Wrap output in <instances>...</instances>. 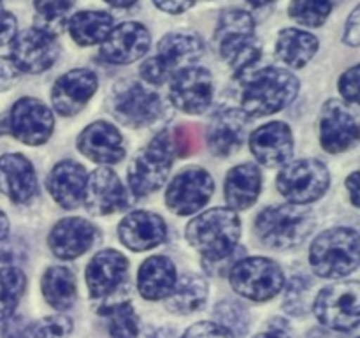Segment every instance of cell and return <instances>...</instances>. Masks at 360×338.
Here are the masks:
<instances>
[{
    "instance_id": "6da1fadb",
    "label": "cell",
    "mask_w": 360,
    "mask_h": 338,
    "mask_svg": "<svg viewBox=\"0 0 360 338\" xmlns=\"http://www.w3.org/2000/svg\"><path fill=\"white\" fill-rule=\"evenodd\" d=\"M236 80L241 81V104L246 116H267L281 111L299 92L297 77L278 67L250 69Z\"/></svg>"
},
{
    "instance_id": "7a4b0ae2",
    "label": "cell",
    "mask_w": 360,
    "mask_h": 338,
    "mask_svg": "<svg viewBox=\"0 0 360 338\" xmlns=\"http://www.w3.org/2000/svg\"><path fill=\"white\" fill-rule=\"evenodd\" d=\"M241 220L232 208H213L197 215L186 225V239L207 263L221 261L236 254Z\"/></svg>"
},
{
    "instance_id": "3957f363",
    "label": "cell",
    "mask_w": 360,
    "mask_h": 338,
    "mask_svg": "<svg viewBox=\"0 0 360 338\" xmlns=\"http://www.w3.org/2000/svg\"><path fill=\"white\" fill-rule=\"evenodd\" d=\"M220 55L234 70V76H241L253 69L262 56V48L255 37V23L252 14L243 9H225L218 18L214 32Z\"/></svg>"
},
{
    "instance_id": "277c9868",
    "label": "cell",
    "mask_w": 360,
    "mask_h": 338,
    "mask_svg": "<svg viewBox=\"0 0 360 338\" xmlns=\"http://www.w3.org/2000/svg\"><path fill=\"white\" fill-rule=\"evenodd\" d=\"M315 227V213L304 204H278L259 213L255 234L266 246L287 250L301 245Z\"/></svg>"
},
{
    "instance_id": "5b68a950",
    "label": "cell",
    "mask_w": 360,
    "mask_h": 338,
    "mask_svg": "<svg viewBox=\"0 0 360 338\" xmlns=\"http://www.w3.org/2000/svg\"><path fill=\"white\" fill-rule=\"evenodd\" d=\"M359 256V232L352 227H334L313 242L309 263L319 277L343 278L357 270Z\"/></svg>"
},
{
    "instance_id": "8992f818",
    "label": "cell",
    "mask_w": 360,
    "mask_h": 338,
    "mask_svg": "<svg viewBox=\"0 0 360 338\" xmlns=\"http://www.w3.org/2000/svg\"><path fill=\"white\" fill-rule=\"evenodd\" d=\"M204 44L192 32H171L158 42V55L141 65V76L151 84H162L179 70L192 67L202 56Z\"/></svg>"
},
{
    "instance_id": "52a82bcc",
    "label": "cell",
    "mask_w": 360,
    "mask_h": 338,
    "mask_svg": "<svg viewBox=\"0 0 360 338\" xmlns=\"http://www.w3.org/2000/svg\"><path fill=\"white\" fill-rule=\"evenodd\" d=\"M174 157L172 132L162 130L130 162L129 185L134 196L144 197L157 192L167 180Z\"/></svg>"
},
{
    "instance_id": "ba28073f",
    "label": "cell",
    "mask_w": 360,
    "mask_h": 338,
    "mask_svg": "<svg viewBox=\"0 0 360 338\" xmlns=\"http://www.w3.org/2000/svg\"><path fill=\"white\" fill-rule=\"evenodd\" d=\"M109 108L120 123L141 129L160 118L164 113V102L157 92L141 81L123 80L112 88Z\"/></svg>"
},
{
    "instance_id": "9c48e42d",
    "label": "cell",
    "mask_w": 360,
    "mask_h": 338,
    "mask_svg": "<svg viewBox=\"0 0 360 338\" xmlns=\"http://www.w3.org/2000/svg\"><path fill=\"white\" fill-rule=\"evenodd\" d=\"M229 277L232 289L252 301L274 298L285 284L281 268L267 257H243L232 264Z\"/></svg>"
},
{
    "instance_id": "30bf717a",
    "label": "cell",
    "mask_w": 360,
    "mask_h": 338,
    "mask_svg": "<svg viewBox=\"0 0 360 338\" xmlns=\"http://www.w3.org/2000/svg\"><path fill=\"white\" fill-rule=\"evenodd\" d=\"M359 282H336L319 292L315 299V315L323 326L336 331H352L360 319Z\"/></svg>"
},
{
    "instance_id": "8fae6325",
    "label": "cell",
    "mask_w": 360,
    "mask_h": 338,
    "mask_svg": "<svg viewBox=\"0 0 360 338\" xmlns=\"http://www.w3.org/2000/svg\"><path fill=\"white\" fill-rule=\"evenodd\" d=\"M329 169L316 158H301L281 169L276 187L294 204H306L322 197L329 189Z\"/></svg>"
},
{
    "instance_id": "7c38bea8",
    "label": "cell",
    "mask_w": 360,
    "mask_h": 338,
    "mask_svg": "<svg viewBox=\"0 0 360 338\" xmlns=\"http://www.w3.org/2000/svg\"><path fill=\"white\" fill-rule=\"evenodd\" d=\"M7 118V129L25 144H44L51 137L53 120L51 109L34 97H23L11 108Z\"/></svg>"
},
{
    "instance_id": "4fadbf2b",
    "label": "cell",
    "mask_w": 360,
    "mask_h": 338,
    "mask_svg": "<svg viewBox=\"0 0 360 338\" xmlns=\"http://www.w3.org/2000/svg\"><path fill=\"white\" fill-rule=\"evenodd\" d=\"M214 190L213 178L206 169L186 168L172 180L165 192V204L178 215H192L206 206Z\"/></svg>"
},
{
    "instance_id": "5bb4252c",
    "label": "cell",
    "mask_w": 360,
    "mask_h": 338,
    "mask_svg": "<svg viewBox=\"0 0 360 338\" xmlns=\"http://www.w3.org/2000/svg\"><path fill=\"white\" fill-rule=\"evenodd\" d=\"M60 55V46L53 35L37 28H28L14 35L11 46V60L25 73L37 74L48 70Z\"/></svg>"
},
{
    "instance_id": "9a60e30c",
    "label": "cell",
    "mask_w": 360,
    "mask_h": 338,
    "mask_svg": "<svg viewBox=\"0 0 360 338\" xmlns=\"http://www.w3.org/2000/svg\"><path fill=\"white\" fill-rule=\"evenodd\" d=\"M169 95L179 111L200 115L213 99V77L204 67H186L172 77Z\"/></svg>"
},
{
    "instance_id": "2e32d148",
    "label": "cell",
    "mask_w": 360,
    "mask_h": 338,
    "mask_svg": "<svg viewBox=\"0 0 360 338\" xmlns=\"http://www.w3.org/2000/svg\"><path fill=\"white\" fill-rule=\"evenodd\" d=\"M359 139L357 116L338 99L326 102L320 115V143L329 154H341Z\"/></svg>"
},
{
    "instance_id": "e0dca14e",
    "label": "cell",
    "mask_w": 360,
    "mask_h": 338,
    "mask_svg": "<svg viewBox=\"0 0 360 338\" xmlns=\"http://www.w3.org/2000/svg\"><path fill=\"white\" fill-rule=\"evenodd\" d=\"M83 201L90 213L109 215L129 206V194L112 169L98 168L86 178Z\"/></svg>"
},
{
    "instance_id": "ac0fdd59",
    "label": "cell",
    "mask_w": 360,
    "mask_h": 338,
    "mask_svg": "<svg viewBox=\"0 0 360 338\" xmlns=\"http://www.w3.org/2000/svg\"><path fill=\"white\" fill-rule=\"evenodd\" d=\"M151 35L144 25L136 21H125L109 32L102 42L101 53L108 62L125 65L139 60L150 49Z\"/></svg>"
},
{
    "instance_id": "d6986e66",
    "label": "cell",
    "mask_w": 360,
    "mask_h": 338,
    "mask_svg": "<svg viewBox=\"0 0 360 338\" xmlns=\"http://www.w3.org/2000/svg\"><path fill=\"white\" fill-rule=\"evenodd\" d=\"M97 84V76L88 69H72L62 74L53 84V108L63 116L76 115L94 97Z\"/></svg>"
},
{
    "instance_id": "ffe728a7",
    "label": "cell",
    "mask_w": 360,
    "mask_h": 338,
    "mask_svg": "<svg viewBox=\"0 0 360 338\" xmlns=\"http://www.w3.org/2000/svg\"><path fill=\"white\" fill-rule=\"evenodd\" d=\"M97 238L94 224L79 217H67L56 222L48 236V245L58 259H76L91 249Z\"/></svg>"
},
{
    "instance_id": "44dd1931",
    "label": "cell",
    "mask_w": 360,
    "mask_h": 338,
    "mask_svg": "<svg viewBox=\"0 0 360 338\" xmlns=\"http://www.w3.org/2000/svg\"><path fill=\"white\" fill-rule=\"evenodd\" d=\"M248 134V116L241 109H221L207 129V146L217 157H229L241 148Z\"/></svg>"
},
{
    "instance_id": "7402d4cb",
    "label": "cell",
    "mask_w": 360,
    "mask_h": 338,
    "mask_svg": "<svg viewBox=\"0 0 360 338\" xmlns=\"http://www.w3.org/2000/svg\"><path fill=\"white\" fill-rule=\"evenodd\" d=\"M77 148L84 157L98 164H116L125 157L122 132L104 120L90 123L79 134Z\"/></svg>"
},
{
    "instance_id": "603a6c76",
    "label": "cell",
    "mask_w": 360,
    "mask_h": 338,
    "mask_svg": "<svg viewBox=\"0 0 360 338\" xmlns=\"http://www.w3.org/2000/svg\"><path fill=\"white\" fill-rule=\"evenodd\" d=\"M120 242L130 250L143 252L160 245L167 236L165 220L151 211H132L127 215L118 227Z\"/></svg>"
},
{
    "instance_id": "cb8c5ba5",
    "label": "cell",
    "mask_w": 360,
    "mask_h": 338,
    "mask_svg": "<svg viewBox=\"0 0 360 338\" xmlns=\"http://www.w3.org/2000/svg\"><path fill=\"white\" fill-rule=\"evenodd\" d=\"M250 150L257 161L267 168L283 164L294 150L290 127L283 122H271L259 127L250 136Z\"/></svg>"
},
{
    "instance_id": "d4e9b609",
    "label": "cell",
    "mask_w": 360,
    "mask_h": 338,
    "mask_svg": "<svg viewBox=\"0 0 360 338\" xmlns=\"http://www.w3.org/2000/svg\"><path fill=\"white\" fill-rule=\"evenodd\" d=\"M0 192L13 203H28L37 194V175L32 162L21 154L0 157Z\"/></svg>"
},
{
    "instance_id": "484cf974",
    "label": "cell",
    "mask_w": 360,
    "mask_h": 338,
    "mask_svg": "<svg viewBox=\"0 0 360 338\" xmlns=\"http://www.w3.org/2000/svg\"><path fill=\"white\" fill-rule=\"evenodd\" d=\"M129 261L116 250H102L95 254L86 268V284L91 298H104L112 294L125 278Z\"/></svg>"
},
{
    "instance_id": "4316f807",
    "label": "cell",
    "mask_w": 360,
    "mask_h": 338,
    "mask_svg": "<svg viewBox=\"0 0 360 338\" xmlns=\"http://www.w3.org/2000/svg\"><path fill=\"white\" fill-rule=\"evenodd\" d=\"M48 190L62 208L72 210L83 201L86 171L74 161H62L48 175Z\"/></svg>"
},
{
    "instance_id": "83f0119b",
    "label": "cell",
    "mask_w": 360,
    "mask_h": 338,
    "mask_svg": "<svg viewBox=\"0 0 360 338\" xmlns=\"http://www.w3.org/2000/svg\"><path fill=\"white\" fill-rule=\"evenodd\" d=\"M174 284V263L165 256H153L146 259L137 273V291L144 299H150V301L167 298Z\"/></svg>"
},
{
    "instance_id": "f1b7e54d",
    "label": "cell",
    "mask_w": 360,
    "mask_h": 338,
    "mask_svg": "<svg viewBox=\"0 0 360 338\" xmlns=\"http://www.w3.org/2000/svg\"><path fill=\"white\" fill-rule=\"evenodd\" d=\"M262 189V175L255 164H241L231 169L225 180V197L232 210L253 206Z\"/></svg>"
},
{
    "instance_id": "f546056e",
    "label": "cell",
    "mask_w": 360,
    "mask_h": 338,
    "mask_svg": "<svg viewBox=\"0 0 360 338\" xmlns=\"http://www.w3.org/2000/svg\"><path fill=\"white\" fill-rule=\"evenodd\" d=\"M319 51V39L299 28H285L278 34L276 55L292 69H301Z\"/></svg>"
},
{
    "instance_id": "4dcf8cb0",
    "label": "cell",
    "mask_w": 360,
    "mask_h": 338,
    "mask_svg": "<svg viewBox=\"0 0 360 338\" xmlns=\"http://www.w3.org/2000/svg\"><path fill=\"white\" fill-rule=\"evenodd\" d=\"M207 282L195 273H186L176 278L171 294L165 298V306L171 312L188 315L206 305Z\"/></svg>"
},
{
    "instance_id": "1f68e13d",
    "label": "cell",
    "mask_w": 360,
    "mask_h": 338,
    "mask_svg": "<svg viewBox=\"0 0 360 338\" xmlns=\"http://www.w3.org/2000/svg\"><path fill=\"white\" fill-rule=\"evenodd\" d=\"M42 294L44 299L56 310H67L77 298L76 277L69 268L53 266L42 275Z\"/></svg>"
},
{
    "instance_id": "d6a6232c",
    "label": "cell",
    "mask_w": 360,
    "mask_h": 338,
    "mask_svg": "<svg viewBox=\"0 0 360 338\" xmlns=\"http://www.w3.org/2000/svg\"><path fill=\"white\" fill-rule=\"evenodd\" d=\"M112 30V18L104 11H81L69 21V32L81 46L104 42Z\"/></svg>"
},
{
    "instance_id": "836d02e7",
    "label": "cell",
    "mask_w": 360,
    "mask_h": 338,
    "mask_svg": "<svg viewBox=\"0 0 360 338\" xmlns=\"http://www.w3.org/2000/svg\"><path fill=\"white\" fill-rule=\"evenodd\" d=\"M72 4L74 0H35V28L53 37L62 34Z\"/></svg>"
},
{
    "instance_id": "e575fe53",
    "label": "cell",
    "mask_w": 360,
    "mask_h": 338,
    "mask_svg": "<svg viewBox=\"0 0 360 338\" xmlns=\"http://www.w3.org/2000/svg\"><path fill=\"white\" fill-rule=\"evenodd\" d=\"M27 287V277L20 268H0V320L9 319Z\"/></svg>"
},
{
    "instance_id": "d590c367",
    "label": "cell",
    "mask_w": 360,
    "mask_h": 338,
    "mask_svg": "<svg viewBox=\"0 0 360 338\" xmlns=\"http://www.w3.org/2000/svg\"><path fill=\"white\" fill-rule=\"evenodd\" d=\"M108 317V331L111 338H137V313L130 301H118L102 308Z\"/></svg>"
},
{
    "instance_id": "8d00e7d4",
    "label": "cell",
    "mask_w": 360,
    "mask_h": 338,
    "mask_svg": "<svg viewBox=\"0 0 360 338\" xmlns=\"http://www.w3.org/2000/svg\"><path fill=\"white\" fill-rule=\"evenodd\" d=\"M333 11L330 0H292L288 14L304 27H322Z\"/></svg>"
},
{
    "instance_id": "74e56055",
    "label": "cell",
    "mask_w": 360,
    "mask_h": 338,
    "mask_svg": "<svg viewBox=\"0 0 360 338\" xmlns=\"http://www.w3.org/2000/svg\"><path fill=\"white\" fill-rule=\"evenodd\" d=\"M214 317H217L218 324L231 331L234 337H245L250 327V315L246 308L232 299L218 303L214 306Z\"/></svg>"
},
{
    "instance_id": "f35d334b",
    "label": "cell",
    "mask_w": 360,
    "mask_h": 338,
    "mask_svg": "<svg viewBox=\"0 0 360 338\" xmlns=\"http://www.w3.org/2000/svg\"><path fill=\"white\" fill-rule=\"evenodd\" d=\"M313 282L308 277H294L288 284L283 298V308L290 315H304L311 301Z\"/></svg>"
},
{
    "instance_id": "ab89813d",
    "label": "cell",
    "mask_w": 360,
    "mask_h": 338,
    "mask_svg": "<svg viewBox=\"0 0 360 338\" xmlns=\"http://www.w3.org/2000/svg\"><path fill=\"white\" fill-rule=\"evenodd\" d=\"M72 331V320L63 313L42 317L23 331V338H65Z\"/></svg>"
},
{
    "instance_id": "60d3db41",
    "label": "cell",
    "mask_w": 360,
    "mask_h": 338,
    "mask_svg": "<svg viewBox=\"0 0 360 338\" xmlns=\"http://www.w3.org/2000/svg\"><path fill=\"white\" fill-rule=\"evenodd\" d=\"M172 143L178 157H188L199 146V136L192 125H181L174 130Z\"/></svg>"
},
{
    "instance_id": "b9f144b4",
    "label": "cell",
    "mask_w": 360,
    "mask_h": 338,
    "mask_svg": "<svg viewBox=\"0 0 360 338\" xmlns=\"http://www.w3.org/2000/svg\"><path fill=\"white\" fill-rule=\"evenodd\" d=\"M181 338H234L231 331L214 323H197L183 333Z\"/></svg>"
},
{
    "instance_id": "7bdbcfd3",
    "label": "cell",
    "mask_w": 360,
    "mask_h": 338,
    "mask_svg": "<svg viewBox=\"0 0 360 338\" xmlns=\"http://www.w3.org/2000/svg\"><path fill=\"white\" fill-rule=\"evenodd\" d=\"M340 92L345 97V101L357 104L359 101V67H352L350 70L341 76L340 80Z\"/></svg>"
},
{
    "instance_id": "ee69618b",
    "label": "cell",
    "mask_w": 360,
    "mask_h": 338,
    "mask_svg": "<svg viewBox=\"0 0 360 338\" xmlns=\"http://www.w3.org/2000/svg\"><path fill=\"white\" fill-rule=\"evenodd\" d=\"M21 70L18 69L16 63L11 58L0 56V92L9 90L18 80H20Z\"/></svg>"
},
{
    "instance_id": "f6af8a7d",
    "label": "cell",
    "mask_w": 360,
    "mask_h": 338,
    "mask_svg": "<svg viewBox=\"0 0 360 338\" xmlns=\"http://www.w3.org/2000/svg\"><path fill=\"white\" fill-rule=\"evenodd\" d=\"M255 338H292L290 326L281 317H274L266 324L264 331H260Z\"/></svg>"
},
{
    "instance_id": "bcb514c9",
    "label": "cell",
    "mask_w": 360,
    "mask_h": 338,
    "mask_svg": "<svg viewBox=\"0 0 360 338\" xmlns=\"http://www.w3.org/2000/svg\"><path fill=\"white\" fill-rule=\"evenodd\" d=\"M16 35V18L11 13H7L0 0V46L11 42Z\"/></svg>"
},
{
    "instance_id": "7dc6e473",
    "label": "cell",
    "mask_w": 360,
    "mask_h": 338,
    "mask_svg": "<svg viewBox=\"0 0 360 338\" xmlns=\"http://www.w3.org/2000/svg\"><path fill=\"white\" fill-rule=\"evenodd\" d=\"M360 9L355 7L354 13L350 14V18L347 20V30H345V42L350 46H359L360 42V21H359Z\"/></svg>"
},
{
    "instance_id": "c3c4849f",
    "label": "cell",
    "mask_w": 360,
    "mask_h": 338,
    "mask_svg": "<svg viewBox=\"0 0 360 338\" xmlns=\"http://www.w3.org/2000/svg\"><path fill=\"white\" fill-rule=\"evenodd\" d=\"M153 4L160 11H165V13L179 14L183 11L190 9L195 4V0H153Z\"/></svg>"
},
{
    "instance_id": "681fc988",
    "label": "cell",
    "mask_w": 360,
    "mask_h": 338,
    "mask_svg": "<svg viewBox=\"0 0 360 338\" xmlns=\"http://www.w3.org/2000/svg\"><path fill=\"white\" fill-rule=\"evenodd\" d=\"M347 189L350 190V197L354 206H359V173H352L350 178L347 180Z\"/></svg>"
},
{
    "instance_id": "f907efd6",
    "label": "cell",
    "mask_w": 360,
    "mask_h": 338,
    "mask_svg": "<svg viewBox=\"0 0 360 338\" xmlns=\"http://www.w3.org/2000/svg\"><path fill=\"white\" fill-rule=\"evenodd\" d=\"M9 234V218L7 215L0 210V242Z\"/></svg>"
},
{
    "instance_id": "816d5d0a",
    "label": "cell",
    "mask_w": 360,
    "mask_h": 338,
    "mask_svg": "<svg viewBox=\"0 0 360 338\" xmlns=\"http://www.w3.org/2000/svg\"><path fill=\"white\" fill-rule=\"evenodd\" d=\"M146 338H174V333L171 330H157L151 334H148Z\"/></svg>"
},
{
    "instance_id": "f5cc1de1",
    "label": "cell",
    "mask_w": 360,
    "mask_h": 338,
    "mask_svg": "<svg viewBox=\"0 0 360 338\" xmlns=\"http://www.w3.org/2000/svg\"><path fill=\"white\" fill-rule=\"evenodd\" d=\"M108 4H111V6L115 7H129L132 6V4H136L137 0H105Z\"/></svg>"
},
{
    "instance_id": "db71d44e",
    "label": "cell",
    "mask_w": 360,
    "mask_h": 338,
    "mask_svg": "<svg viewBox=\"0 0 360 338\" xmlns=\"http://www.w3.org/2000/svg\"><path fill=\"white\" fill-rule=\"evenodd\" d=\"M246 2H250L252 6H255V7H260V6H267V4L274 2V0H246Z\"/></svg>"
},
{
    "instance_id": "11a10c76",
    "label": "cell",
    "mask_w": 360,
    "mask_h": 338,
    "mask_svg": "<svg viewBox=\"0 0 360 338\" xmlns=\"http://www.w3.org/2000/svg\"><path fill=\"white\" fill-rule=\"evenodd\" d=\"M7 132H9V129H7V118H0V136Z\"/></svg>"
},
{
    "instance_id": "9f6ffc18",
    "label": "cell",
    "mask_w": 360,
    "mask_h": 338,
    "mask_svg": "<svg viewBox=\"0 0 360 338\" xmlns=\"http://www.w3.org/2000/svg\"><path fill=\"white\" fill-rule=\"evenodd\" d=\"M330 2H333V4H334V2H340V0H330Z\"/></svg>"
}]
</instances>
